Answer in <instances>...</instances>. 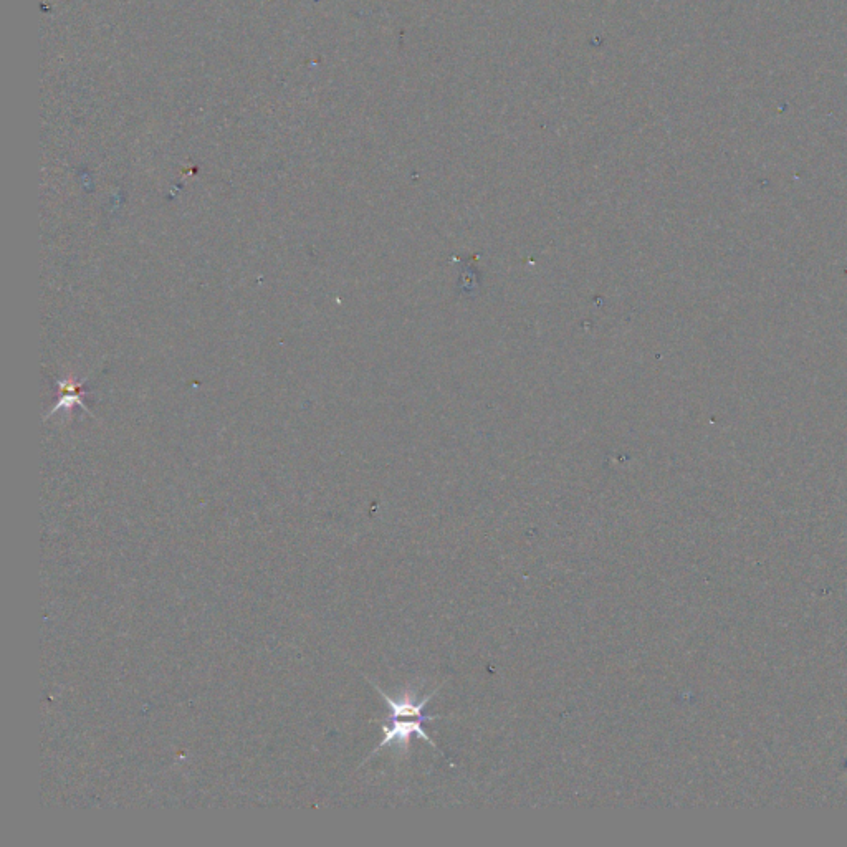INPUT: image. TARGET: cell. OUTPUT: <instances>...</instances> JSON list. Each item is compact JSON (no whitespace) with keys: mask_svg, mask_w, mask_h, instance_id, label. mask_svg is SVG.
<instances>
[{"mask_svg":"<svg viewBox=\"0 0 847 847\" xmlns=\"http://www.w3.org/2000/svg\"><path fill=\"white\" fill-rule=\"evenodd\" d=\"M441 717H388V720L383 723L384 738L383 742L379 743L374 753L384 747H393L398 745L402 750H407L411 745L412 735L422 738L427 745L432 748H437L436 743L427 735L426 730L422 728V723L434 722Z\"/></svg>","mask_w":847,"mask_h":847,"instance_id":"obj_1","label":"cell"}]
</instances>
